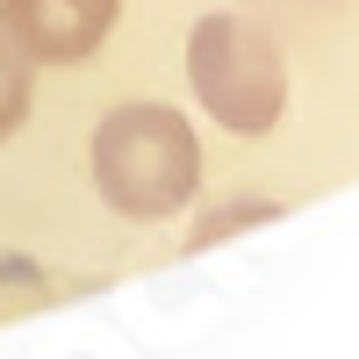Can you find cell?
<instances>
[{"label": "cell", "instance_id": "cell-4", "mask_svg": "<svg viewBox=\"0 0 359 359\" xmlns=\"http://www.w3.org/2000/svg\"><path fill=\"white\" fill-rule=\"evenodd\" d=\"M29 101H36V57L0 29V144L29 123Z\"/></svg>", "mask_w": 359, "mask_h": 359}, {"label": "cell", "instance_id": "cell-3", "mask_svg": "<svg viewBox=\"0 0 359 359\" xmlns=\"http://www.w3.org/2000/svg\"><path fill=\"white\" fill-rule=\"evenodd\" d=\"M123 0H0V29L36 57V65H86L101 43Z\"/></svg>", "mask_w": 359, "mask_h": 359}, {"label": "cell", "instance_id": "cell-1", "mask_svg": "<svg viewBox=\"0 0 359 359\" xmlns=\"http://www.w3.org/2000/svg\"><path fill=\"white\" fill-rule=\"evenodd\" d=\"M94 187L115 216L130 223H165L194 201L201 187V144L187 130V115L165 101H130L101 115L94 130Z\"/></svg>", "mask_w": 359, "mask_h": 359}, {"label": "cell", "instance_id": "cell-2", "mask_svg": "<svg viewBox=\"0 0 359 359\" xmlns=\"http://www.w3.org/2000/svg\"><path fill=\"white\" fill-rule=\"evenodd\" d=\"M187 79H194V101L237 137H266L280 123V108H287L280 43L266 36L259 22H245V15H201L194 22Z\"/></svg>", "mask_w": 359, "mask_h": 359}]
</instances>
